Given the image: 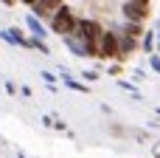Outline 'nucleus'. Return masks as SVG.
Listing matches in <instances>:
<instances>
[{
	"mask_svg": "<svg viewBox=\"0 0 160 158\" xmlns=\"http://www.w3.org/2000/svg\"><path fill=\"white\" fill-rule=\"evenodd\" d=\"M53 28H56L62 37H65V34H73V31H76V17H73V11L59 6V8L53 11Z\"/></svg>",
	"mask_w": 160,
	"mask_h": 158,
	"instance_id": "f257e3e1",
	"label": "nucleus"
},
{
	"mask_svg": "<svg viewBox=\"0 0 160 158\" xmlns=\"http://www.w3.org/2000/svg\"><path fill=\"white\" fill-rule=\"evenodd\" d=\"M59 6H62V0H37V3H34V11H37L39 17H51Z\"/></svg>",
	"mask_w": 160,
	"mask_h": 158,
	"instance_id": "f03ea898",
	"label": "nucleus"
},
{
	"mask_svg": "<svg viewBox=\"0 0 160 158\" xmlns=\"http://www.w3.org/2000/svg\"><path fill=\"white\" fill-rule=\"evenodd\" d=\"M127 17H129V20H135V23H141V20L146 17L143 3H141V0H138V3H129V6H127Z\"/></svg>",
	"mask_w": 160,
	"mask_h": 158,
	"instance_id": "7ed1b4c3",
	"label": "nucleus"
},
{
	"mask_svg": "<svg viewBox=\"0 0 160 158\" xmlns=\"http://www.w3.org/2000/svg\"><path fill=\"white\" fill-rule=\"evenodd\" d=\"M28 25L34 28V34H42V28H39V23H37V20H28Z\"/></svg>",
	"mask_w": 160,
	"mask_h": 158,
	"instance_id": "20e7f679",
	"label": "nucleus"
},
{
	"mask_svg": "<svg viewBox=\"0 0 160 158\" xmlns=\"http://www.w3.org/2000/svg\"><path fill=\"white\" fill-rule=\"evenodd\" d=\"M152 65H155V68H158V71H160V59H158V57H155V59H152Z\"/></svg>",
	"mask_w": 160,
	"mask_h": 158,
	"instance_id": "39448f33",
	"label": "nucleus"
}]
</instances>
